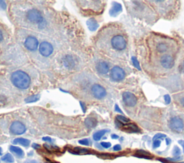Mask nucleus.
<instances>
[{
  "mask_svg": "<svg viewBox=\"0 0 184 163\" xmlns=\"http://www.w3.org/2000/svg\"><path fill=\"white\" fill-rule=\"evenodd\" d=\"M113 149H114V151H120V150L122 149V147H121L120 144H116L114 145V147H113Z\"/></svg>",
  "mask_w": 184,
  "mask_h": 163,
  "instance_id": "obj_33",
  "label": "nucleus"
},
{
  "mask_svg": "<svg viewBox=\"0 0 184 163\" xmlns=\"http://www.w3.org/2000/svg\"><path fill=\"white\" fill-rule=\"evenodd\" d=\"M160 63L163 68L169 69L174 65V60L170 55H164L161 57Z\"/></svg>",
  "mask_w": 184,
  "mask_h": 163,
  "instance_id": "obj_11",
  "label": "nucleus"
},
{
  "mask_svg": "<svg viewBox=\"0 0 184 163\" xmlns=\"http://www.w3.org/2000/svg\"><path fill=\"white\" fill-rule=\"evenodd\" d=\"M32 147H34V148H35V149H37V148H39L40 147V146L38 144H32Z\"/></svg>",
  "mask_w": 184,
  "mask_h": 163,
  "instance_id": "obj_42",
  "label": "nucleus"
},
{
  "mask_svg": "<svg viewBox=\"0 0 184 163\" xmlns=\"http://www.w3.org/2000/svg\"><path fill=\"white\" fill-rule=\"evenodd\" d=\"M169 127L171 130L176 132H181L184 128L183 121L180 117L174 116L170 119L169 121Z\"/></svg>",
  "mask_w": 184,
  "mask_h": 163,
  "instance_id": "obj_3",
  "label": "nucleus"
},
{
  "mask_svg": "<svg viewBox=\"0 0 184 163\" xmlns=\"http://www.w3.org/2000/svg\"><path fill=\"white\" fill-rule=\"evenodd\" d=\"M92 93L95 98L102 99L107 95V91L103 86L99 85V84H95L92 88Z\"/></svg>",
  "mask_w": 184,
  "mask_h": 163,
  "instance_id": "obj_8",
  "label": "nucleus"
},
{
  "mask_svg": "<svg viewBox=\"0 0 184 163\" xmlns=\"http://www.w3.org/2000/svg\"><path fill=\"white\" fill-rule=\"evenodd\" d=\"M25 46L30 51H35L38 47V41L34 37H28L25 40Z\"/></svg>",
  "mask_w": 184,
  "mask_h": 163,
  "instance_id": "obj_10",
  "label": "nucleus"
},
{
  "mask_svg": "<svg viewBox=\"0 0 184 163\" xmlns=\"http://www.w3.org/2000/svg\"><path fill=\"white\" fill-rule=\"evenodd\" d=\"M13 143L15 144H21L24 147H28L30 144V141L28 139L24 138H17L14 140Z\"/></svg>",
  "mask_w": 184,
  "mask_h": 163,
  "instance_id": "obj_18",
  "label": "nucleus"
},
{
  "mask_svg": "<svg viewBox=\"0 0 184 163\" xmlns=\"http://www.w3.org/2000/svg\"><path fill=\"white\" fill-rule=\"evenodd\" d=\"M123 129L130 133H136V132H140L139 127L135 124H126L125 125L123 126Z\"/></svg>",
  "mask_w": 184,
  "mask_h": 163,
  "instance_id": "obj_15",
  "label": "nucleus"
},
{
  "mask_svg": "<svg viewBox=\"0 0 184 163\" xmlns=\"http://www.w3.org/2000/svg\"><path fill=\"white\" fill-rule=\"evenodd\" d=\"M97 124V121L95 118L93 117H89L86 118L85 120V125L88 128H94Z\"/></svg>",
  "mask_w": 184,
  "mask_h": 163,
  "instance_id": "obj_17",
  "label": "nucleus"
},
{
  "mask_svg": "<svg viewBox=\"0 0 184 163\" xmlns=\"http://www.w3.org/2000/svg\"><path fill=\"white\" fill-rule=\"evenodd\" d=\"M112 48L117 50H123L127 47V40L122 35H117L111 40Z\"/></svg>",
  "mask_w": 184,
  "mask_h": 163,
  "instance_id": "obj_2",
  "label": "nucleus"
},
{
  "mask_svg": "<svg viewBox=\"0 0 184 163\" xmlns=\"http://www.w3.org/2000/svg\"><path fill=\"white\" fill-rule=\"evenodd\" d=\"M132 63H133V65H135V67L136 68H137L138 70H141V68H140V63H139V62H138V60H137V58H136L135 57H132Z\"/></svg>",
  "mask_w": 184,
  "mask_h": 163,
  "instance_id": "obj_27",
  "label": "nucleus"
},
{
  "mask_svg": "<svg viewBox=\"0 0 184 163\" xmlns=\"http://www.w3.org/2000/svg\"><path fill=\"white\" fill-rule=\"evenodd\" d=\"M122 99L125 105H127V106H130V107L135 106L137 101V99L134 94L132 93L128 92V91L123 93Z\"/></svg>",
  "mask_w": 184,
  "mask_h": 163,
  "instance_id": "obj_7",
  "label": "nucleus"
},
{
  "mask_svg": "<svg viewBox=\"0 0 184 163\" xmlns=\"http://www.w3.org/2000/svg\"><path fill=\"white\" fill-rule=\"evenodd\" d=\"M116 118H117V120L120 122L121 124H128V122H130L129 119L122 115H117L116 116Z\"/></svg>",
  "mask_w": 184,
  "mask_h": 163,
  "instance_id": "obj_23",
  "label": "nucleus"
},
{
  "mask_svg": "<svg viewBox=\"0 0 184 163\" xmlns=\"http://www.w3.org/2000/svg\"><path fill=\"white\" fill-rule=\"evenodd\" d=\"M25 131H26V127L22 122L18 121H14L10 126V132L12 134H16V135H20V134H24Z\"/></svg>",
  "mask_w": 184,
  "mask_h": 163,
  "instance_id": "obj_6",
  "label": "nucleus"
},
{
  "mask_svg": "<svg viewBox=\"0 0 184 163\" xmlns=\"http://www.w3.org/2000/svg\"><path fill=\"white\" fill-rule=\"evenodd\" d=\"M166 135L164 134H161V133H158L156 134L153 137V141H155V140H160L163 138H165Z\"/></svg>",
  "mask_w": 184,
  "mask_h": 163,
  "instance_id": "obj_26",
  "label": "nucleus"
},
{
  "mask_svg": "<svg viewBox=\"0 0 184 163\" xmlns=\"http://www.w3.org/2000/svg\"><path fill=\"white\" fill-rule=\"evenodd\" d=\"M181 104H182V105L184 106V97L181 99Z\"/></svg>",
  "mask_w": 184,
  "mask_h": 163,
  "instance_id": "obj_44",
  "label": "nucleus"
},
{
  "mask_svg": "<svg viewBox=\"0 0 184 163\" xmlns=\"http://www.w3.org/2000/svg\"><path fill=\"white\" fill-rule=\"evenodd\" d=\"M86 24L89 29L92 32L96 31L97 30V28L99 27V24H98L97 21L94 18H90L87 21Z\"/></svg>",
  "mask_w": 184,
  "mask_h": 163,
  "instance_id": "obj_16",
  "label": "nucleus"
},
{
  "mask_svg": "<svg viewBox=\"0 0 184 163\" xmlns=\"http://www.w3.org/2000/svg\"><path fill=\"white\" fill-rule=\"evenodd\" d=\"M0 8L2 9H5L7 8V4L4 1H0Z\"/></svg>",
  "mask_w": 184,
  "mask_h": 163,
  "instance_id": "obj_32",
  "label": "nucleus"
},
{
  "mask_svg": "<svg viewBox=\"0 0 184 163\" xmlns=\"http://www.w3.org/2000/svg\"><path fill=\"white\" fill-rule=\"evenodd\" d=\"M181 159H182V157L179 156V157H175L174 158H168V160H170V161H178V160H180Z\"/></svg>",
  "mask_w": 184,
  "mask_h": 163,
  "instance_id": "obj_34",
  "label": "nucleus"
},
{
  "mask_svg": "<svg viewBox=\"0 0 184 163\" xmlns=\"http://www.w3.org/2000/svg\"><path fill=\"white\" fill-rule=\"evenodd\" d=\"M111 137H112V139H118L119 138V136L118 135H117V134H112V136H111Z\"/></svg>",
  "mask_w": 184,
  "mask_h": 163,
  "instance_id": "obj_39",
  "label": "nucleus"
},
{
  "mask_svg": "<svg viewBox=\"0 0 184 163\" xmlns=\"http://www.w3.org/2000/svg\"><path fill=\"white\" fill-rule=\"evenodd\" d=\"M11 81L14 86L20 89H26L30 84V76L21 70L14 71L11 76Z\"/></svg>",
  "mask_w": 184,
  "mask_h": 163,
  "instance_id": "obj_1",
  "label": "nucleus"
},
{
  "mask_svg": "<svg viewBox=\"0 0 184 163\" xmlns=\"http://www.w3.org/2000/svg\"><path fill=\"white\" fill-rule=\"evenodd\" d=\"M179 143L182 145V147L183 148V152H184V141H179Z\"/></svg>",
  "mask_w": 184,
  "mask_h": 163,
  "instance_id": "obj_43",
  "label": "nucleus"
},
{
  "mask_svg": "<svg viewBox=\"0 0 184 163\" xmlns=\"http://www.w3.org/2000/svg\"><path fill=\"white\" fill-rule=\"evenodd\" d=\"M2 160H3V161L6 162H9V163H11V162H14V158L13 157H12V155L9 153H7L4 155V156L2 157Z\"/></svg>",
  "mask_w": 184,
  "mask_h": 163,
  "instance_id": "obj_24",
  "label": "nucleus"
},
{
  "mask_svg": "<svg viewBox=\"0 0 184 163\" xmlns=\"http://www.w3.org/2000/svg\"><path fill=\"white\" fill-rule=\"evenodd\" d=\"M181 153V151L180 148L177 146H175L174 148L173 149V155L174 157H178Z\"/></svg>",
  "mask_w": 184,
  "mask_h": 163,
  "instance_id": "obj_25",
  "label": "nucleus"
},
{
  "mask_svg": "<svg viewBox=\"0 0 184 163\" xmlns=\"http://www.w3.org/2000/svg\"><path fill=\"white\" fill-rule=\"evenodd\" d=\"M79 144H82V145H86V146H87V145L89 144V140L88 139H81L79 141Z\"/></svg>",
  "mask_w": 184,
  "mask_h": 163,
  "instance_id": "obj_28",
  "label": "nucleus"
},
{
  "mask_svg": "<svg viewBox=\"0 0 184 163\" xmlns=\"http://www.w3.org/2000/svg\"><path fill=\"white\" fill-rule=\"evenodd\" d=\"M25 163H38L37 161H35V160H27V161L25 162Z\"/></svg>",
  "mask_w": 184,
  "mask_h": 163,
  "instance_id": "obj_40",
  "label": "nucleus"
},
{
  "mask_svg": "<svg viewBox=\"0 0 184 163\" xmlns=\"http://www.w3.org/2000/svg\"><path fill=\"white\" fill-rule=\"evenodd\" d=\"M27 18L32 23L40 24L43 21L42 14L37 9H30L27 13Z\"/></svg>",
  "mask_w": 184,
  "mask_h": 163,
  "instance_id": "obj_4",
  "label": "nucleus"
},
{
  "mask_svg": "<svg viewBox=\"0 0 184 163\" xmlns=\"http://www.w3.org/2000/svg\"><path fill=\"white\" fill-rule=\"evenodd\" d=\"M179 70H180V72L181 73H184V60H183V62L182 63H181V65H180Z\"/></svg>",
  "mask_w": 184,
  "mask_h": 163,
  "instance_id": "obj_36",
  "label": "nucleus"
},
{
  "mask_svg": "<svg viewBox=\"0 0 184 163\" xmlns=\"http://www.w3.org/2000/svg\"><path fill=\"white\" fill-rule=\"evenodd\" d=\"M40 98V95H32L30 96L29 97H27L25 99V102L26 103H31V102H35Z\"/></svg>",
  "mask_w": 184,
  "mask_h": 163,
  "instance_id": "obj_22",
  "label": "nucleus"
},
{
  "mask_svg": "<svg viewBox=\"0 0 184 163\" xmlns=\"http://www.w3.org/2000/svg\"><path fill=\"white\" fill-rule=\"evenodd\" d=\"M81 106L82 107V110L84 112H86V106H85V104L83 103V102H80Z\"/></svg>",
  "mask_w": 184,
  "mask_h": 163,
  "instance_id": "obj_37",
  "label": "nucleus"
},
{
  "mask_svg": "<svg viewBox=\"0 0 184 163\" xmlns=\"http://www.w3.org/2000/svg\"><path fill=\"white\" fill-rule=\"evenodd\" d=\"M114 110H115V111H117V112H119V113H120V114H122V111L121 110V109H120L119 106H118L117 104H116V105H115Z\"/></svg>",
  "mask_w": 184,
  "mask_h": 163,
  "instance_id": "obj_35",
  "label": "nucleus"
},
{
  "mask_svg": "<svg viewBox=\"0 0 184 163\" xmlns=\"http://www.w3.org/2000/svg\"><path fill=\"white\" fill-rule=\"evenodd\" d=\"M160 140H155V141H153V148H158V147H160Z\"/></svg>",
  "mask_w": 184,
  "mask_h": 163,
  "instance_id": "obj_29",
  "label": "nucleus"
},
{
  "mask_svg": "<svg viewBox=\"0 0 184 163\" xmlns=\"http://www.w3.org/2000/svg\"><path fill=\"white\" fill-rule=\"evenodd\" d=\"M178 163H184V162H178Z\"/></svg>",
  "mask_w": 184,
  "mask_h": 163,
  "instance_id": "obj_47",
  "label": "nucleus"
},
{
  "mask_svg": "<svg viewBox=\"0 0 184 163\" xmlns=\"http://www.w3.org/2000/svg\"><path fill=\"white\" fill-rule=\"evenodd\" d=\"M110 76L114 81H121L125 77V73L119 66H114L111 70Z\"/></svg>",
  "mask_w": 184,
  "mask_h": 163,
  "instance_id": "obj_5",
  "label": "nucleus"
},
{
  "mask_svg": "<svg viewBox=\"0 0 184 163\" xmlns=\"http://www.w3.org/2000/svg\"><path fill=\"white\" fill-rule=\"evenodd\" d=\"M63 62H64L65 67L69 68V69H71V68H74L75 65V61L74 58L71 55H69L65 56L64 60H63Z\"/></svg>",
  "mask_w": 184,
  "mask_h": 163,
  "instance_id": "obj_13",
  "label": "nucleus"
},
{
  "mask_svg": "<svg viewBox=\"0 0 184 163\" xmlns=\"http://www.w3.org/2000/svg\"><path fill=\"white\" fill-rule=\"evenodd\" d=\"M10 151L12 152H13L15 155H17L18 157H22L24 156V152L22 151V149H20L18 147H15V146H10L9 147Z\"/></svg>",
  "mask_w": 184,
  "mask_h": 163,
  "instance_id": "obj_19",
  "label": "nucleus"
},
{
  "mask_svg": "<svg viewBox=\"0 0 184 163\" xmlns=\"http://www.w3.org/2000/svg\"><path fill=\"white\" fill-rule=\"evenodd\" d=\"M122 10V5L117 3V2H113L112 7L109 11V14L111 16H117L118 14H120Z\"/></svg>",
  "mask_w": 184,
  "mask_h": 163,
  "instance_id": "obj_14",
  "label": "nucleus"
},
{
  "mask_svg": "<svg viewBox=\"0 0 184 163\" xmlns=\"http://www.w3.org/2000/svg\"><path fill=\"white\" fill-rule=\"evenodd\" d=\"M39 50L42 55L45 56V57H47V56L51 55L53 52V48L50 43L47 42H42L40 45Z\"/></svg>",
  "mask_w": 184,
  "mask_h": 163,
  "instance_id": "obj_9",
  "label": "nucleus"
},
{
  "mask_svg": "<svg viewBox=\"0 0 184 163\" xmlns=\"http://www.w3.org/2000/svg\"><path fill=\"white\" fill-rule=\"evenodd\" d=\"M101 145H102V146L104 147V148H106V149H107V148H109V147H111V143H109V142H102V143H101Z\"/></svg>",
  "mask_w": 184,
  "mask_h": 163,
  "instance_id": "obj_30",
  "label": "nucleus"
},
{
  "mask_svg": "<svg viewBox=\"0 0 184 163\" xmlns=\"http://www.w3.org/2000/svg\"><path fill=\"white\" fill-rule=\"evenodd\" d=\"M2 149L1 147H0V155H2Z\"/></svg>",
  "mask_w": 184,
  "mask_h": 163,
  "instance_id": "obj_46",
  "label": "nucleus"
},
{
  "mask_svg": "<svg viewBox=\"0 0 184 163\" xmlns=\"http://www.w3.org/2000/svg\"><path fill=\"white\" fill-rule=\"evenodd\" d=\"M165 141H166V144H167V145H169L171 142V140L169 138H166Z\"/></svg>",
  "mask_w": 184,
  "mask_h": 163,
  "instance_id": "obj_41",
  "label": "nucleus"
},
{
  "mask_svg": "<svg viewBox=\"0 0 184 163\" xmlns=\"http://www.w3.org/2000/svg\"><path fill=\"white\" fill-rule=\"evenodd\" d=\"M2 40V33L1 31H0V41H1Z\"/></svg>",
  "mask_w": 184,
  "mask_h": 163,
  "instance_id": "obj_45",
  "label": "nucleus"
},
{
  "mask_svg": "<svg viewBox=\"0 0 184 163\" xmlns=\"http://www.w3.org/2000/svg\"><path fill=\"white\" fill-rule=\"evenodd\" d=\"M108 131L106 130V129H103V130H100V131H98L96 132V133L94 134V139L95 141H99V140L101 139V138L104 135V134L107 133Z\"/></svg>",
  "mask_w": 184,
  "mask_h": 163,
  "instance_id": "obj_20",
  "label": "nucleus"
},
{
  "mask_svg": "<svg viewBox=\"0 0 184 163\" xmlns=\"http://www.w3.org/2000/svg\"><path fill=\"white\" fill-rule=\"evenodd\" d=\"M42 140H44V141H47V142H52V139L48 137H45L42 138Z\"/></svg>",
  "mask_w": 184,
  "mask_h": 163,
  "instance_id": "obj_38",
  "label": "nucleus"
},
{
  "mask_svg": "<svg viewBox=\"0 0 184 163\" xmlns=\"http://www.w3.org/2000/svg\"><path fill=\"white\" fill-rule=\"evenodd\" d=\"M168 49V45L165 42H160L157 45V50L161 53L166 52Z\"/></svg>",
  "mask_w": 184,
  "mask_h": 163,
  "instance_id": "obj_21",
  "label": "nucleus"
},
{
  "mask_svg": "<svg viewBox=\"0 0 184 163\" xmlns=\"http://www.w3.org/2000/svg\"><path fill=\"white\" fill-rule=\"evenodd\" d=\"M97 70L101 74H107L109 70V66L107 63L101 61L97 63Z\"/></svg>",
  "mask_w": 184,
  "mask_h": 163,
  "instance_id": "obj_12",
  "label": "nucleus"
},
{
  "mask_svg": "<svg viewBox=\"0 0 184 163\" xmlns=\"http://www.w3.org/2000/svg\"><path fill=\"white\" fill-rule=\"evenodd\" d=\"M164 100H165L166 104H169L170 103V101H171L170 96L169 95H168V94H166V95L164 96Z\"/></svg>",
  "mask_w": 184,
  "mask_h": 163,
  "instance_id": "obj_31",
  "label": "nucleus"
}]
</instances>
